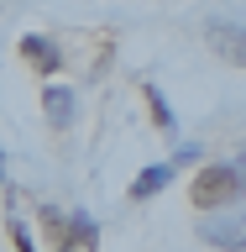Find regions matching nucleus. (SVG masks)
Returning a JSON list of instances; mask_svg holds the SVG:
<instances>
[{
  "label": "nucleus",
  "instance_id": "f257e3e1",
  "mask_svg": "<svg viewBox=\"0 0 246 252\" xmlns=\"http://www.w3.org/2000/svg\"><path fill=\"white\" fill-rule=\"evenodd\" d=\"M246 200V173L236 163H210V168L194 179V205L215 210V205H236Z\"/></svg>",
  "mask_w": 246,
  "mask_h": 252
},
{
  "label": "nucleus",
  "instance_id": "f03ea898",
  "mask_svg": "<svg viewBox=\"0 0 246 252\" xmlns=\"http://www.w3.org/2000/svg\"><path fill=\"white\" fill-rule=\"evenodd\" d=\"M199 236L220 252H246V210H215L199 216Z\"/></svg>",
  "mask_w": 246,
  "mask_h": 252
},
{
  "label": "nucleus",
  "instance_id": "7ed1b4c3",
  "mask_svg": "<svg viewBox=\"0 0 246 252\" xmlns=\"http://www.w3.org/2000/svg\"><path fill=\"white\" fill-rule=\"evenodd\" d=\"M210 47H215L220 58H231L246 68V27H236V21H210Z\"/></svg>",
  "mask_w": 246,
  "mask_h": 252
},
{
  "label": "nucleus",
  "instance_id": "20e7f679",
  "mask_svg": "<svg viewBox=\"0 0 246 252\" xmlns=\"http://www.w3.org/2000/svg\"><path fill=\"white\" fill-rule=\"evenodd\" d=\"M94 242H100V226H94L89 216H68V220H63L58 252H94Z\"/></svg>",
  "mask_w": 246,
  "mask_h": 252
},
{
  "label": "nucleus",
  "instance_id": "39448f33",
  "mask_svg": "<svg viewBox=\"0 0 246 252\" xmlns=\"http://www.w3.org/2000/svg\"><path fill=\"white\" fill-rule=\"evenodd\" d=\"M21 58L31 63V68H37V74H58V47L47 42V37H21Z\"/></svg>",
  "mask_w": 246,
  "mask_h": 252
},
{
  "label": "nucleus",
  "instance_id": "423d86ee",
  "mask_svg": "<svg viewBox=\"0 0 246 252\" xmlns=\"http://www.w3.org/2000/svg\"><path fill=\"white\" fill-rule=\"evenodd\" d=\"M173 184V163H152L147 173H137V184H131V200H152L157 189Z\"/></svg>",
  "mask_w": 246,
  "mask_h": 252
},
{
  "label": "nucleus",
  "instance_id": "0eeeda50",
  "mask_svg": "<svg viewBox=\"0 0 246 252\" xmlns=\"http://www.w3.org/2000/svg\"><path fill=\"white\" fill-rule=\"evenodd\" d=\"M42 105H47V121H53V126H68V121H74V90H63V84H47Z\"/></svg>",
  "mask_w": 246,
  "mask_h": 252
},
{
  "label": "nucleus",
  "instance_id": "6e6552de",
  "mask_svg": "<svg viewBox=\"0 0 246 252\" xmlns=\"http://www.w3.org/2000/svg\"><path fill=\"white\" fill-rule=\"evenodd\" d=\"M147 105H152L157 126H163V131H168V137H173V131H178V121H173V110H168V100H163V94H157V90H147Z\"/></svg>",
  "mask_w": 246,
  "mask_h": 252
},
{
  "label": "nucleus",
  "instance_id": "1a4fd4ad",
  "mask_svg": "<svg viewBox=\"0 0 246 252\" xmlns=\"http://www.w3.org/2000/svg\"><path fill=\"white\" fill-rule=\"evenodd\" d=\"M194 158H199V147H194V142H184V147H173V158H168V163L178 168V163H194Z\"/></svg>",
  "mask_w": 246,
  "mask_h": 252
},
{
  "label": "nucleus",
  "instance_id": "9d476101",
  "mask_svg": "<svg viewBox=\"0 0 246 252\" xmlns=\"http://www.w3.org/2000/svg\"><path fill=\"white\" fill-rule=\"evenodd\" d=\"M11 231H16V247H21V252H37V247H31V236H27V226H11Z\"/></svg>",
  "mask_w": 246,
  "mask_h": 252
},
{
  "label": "nucleus",
  "instance_id": "9b49d317",
  "mask_svg": "<svg viewBox=\"0 0 246 252\" xmlns=\"http://www.w3.org/2000/svg\"><path fill=\"white\" fill-rule=\"evenodd\" d=\"M0 184H5V147H0Z\"/></svg>",
  "mask_w": 246,
  "mask_h": 252
},
{
  "label": "nucleus",
  "instance_id": "f8f14e48",
  "mask_svg": "<svg viewBox=\"0 0 246 252\" xmlns=\"http://www.w3.org/2000/svg\"><path fill=\"white\" fill-rule=\"evenodd\" d=\"M236 168H241V173H246V153H241V158H236Z\"/></svg>",
  "mask_w": 246,
  "mask_h": 252
}]
</instances>
